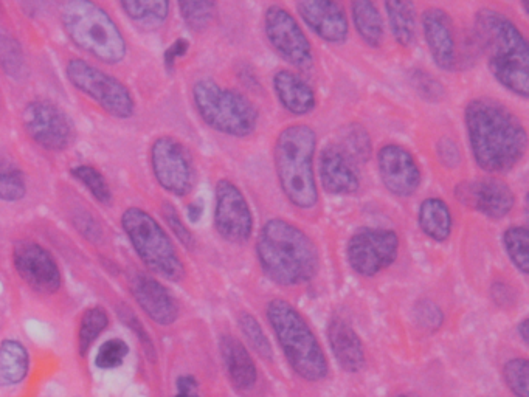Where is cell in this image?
<instances>
[{
  "label": "cell",
  "mask_w": 529,
  "mask_h": 397,
  "mask_svg": "<svg viewBox=\"0 0 529 397\" xmlns=\"http://www.w3.org/2000/svg\"><path fill=\"white\" fill-rule=\"evenodd\" d=\"M503 380L516 397H529V362L525 357L509 359L503 365Z\"/></svg>",
  "instance_id": "obj_39"
},
{
  "label": "cell",
  "mask_w": 529,
  "mask_h": 397,
  "mask_svg": "<svg viewBox=\"0 0 529 397\" xmlns=\"http://www.w3.org/2000/svg\"><path fill=\"white\" fill-rule=\"evenodd\" d=\"M64 32L78 49L104 64H120L128 42L111 14L92 0H69L61 8Z\"/></svg>",
  "instance_id": "obj_6"
},
{
  "label": "cell",
  "mask_w": 529,
  "mask_h": 397,
  "mask_svg": "<svg viewBox=\"0 0 529 397\" xmlns=\"http://www.w3.org/2000/svg\"><path fill=\"white\" fill-rule=\"evenodd\" d=\"M401 239L391 228L362 227L346 242V261L357 277L374 278L396 263Z\"/></svg>",
  "instance_id": "obj_11"
},
{
  "label": "cell",
  "mask_w": 529,
  "mask_h": 397,
  "mask_svg": "<svg viewBox=\"0 0 529 397\" xmlns=\"http://www.w3.org/2000/svg\"><path fill=\"white\" fill-rule=\"evenodd\" d=\"M204 204L201 201H194L191 204H188L187 207V218L191 224H198L201 221L202 216H204Z\"/></svg>",
  "instance_id": "obj_50"
},
{
  "label": "cell",
  "mask_w": 529,
  "mask_h": 397,
  "mask_svg": "<svg viewBox=\"0 0 529 397\" xmlns=\"http://www.w3.org/2000/svg\"><path fill=\"white\" fill-rule=\"evenodd\" d=\"M190 50V42L187 39H176L173 44L163 53V66L168 70V73L176 69L177 59L184 58Z\"/></svg>",
  "instance_id": "obj_46"
},
{
  "label": "cell",
  "mask_w": 529,
  "mask_h": 397,
  "mask_svg": "<svg viewBox=\"0 0 529 397\" xmlns=\"http://www.w3.org/2000/svg\"><path fill=\"white\" fill-rule=\"evenodd\" d=\"M350 16L360 41L370 49H381L385 39V21L377 4L371 0L351 2Z\"/></svg>",
  "instance_id": "obj_26"
},
{
  "label": "cell",
  "mask_w": 529,
  "mask_h": 397,
  "mask_svg": "<svg viewBox=\"0 0 529 397\" xmlns=\"http://www.w3.org/2000/svg\"><path fill=\"white\" fill-rule=\"evenodd\" d=\"M70 174H72L73 179L78 180L94 196L95 201L103 205H111L112 201H114V194H112L108 180L95 166H73Z\"/></svg>",
  "instance_id": "obj_37"
},
{
  "label": "cell",
  "mask_w": 529,
  "mask_h": 397,
  "mask_svg": "<svg viewBox=\"0 0 529 397\" xmlns=\"http://www.w3.org/2000/svg\"><path fill=\"white\" fill-rule=\"evenodd\" d=\"M176 387L177 393H198L199 382L191 374H184V376L177 377Z\"/></svg>",
  "instance_id": "obj_49"
},
{
  "label": "cell",
  "mask_w": 529,
  "mask_h": 397,
  "mask_svg": "<svg viewBox=\"0 0 529 397\" xmlns=\"http://www.w3.org/2000/svg\"><path fill=\"white\" fill-rule=\"evenodd\" d=\"M0 70L14 81L25 80L28 76L27 58L21 42L4 28H0Z\"/></svg>",
  "instance_id": "obj_31"
},
{
  "label": "cell",
  "mask_w": 529,
  "mask_h": 397,
  "mask_svg": "<svg viewBox=\"0 0 529 397\" xmlns=\"http://www.w3.org/2000/svg\"><path fill=\"white\" fill-rule=\"evenodd\" d=\"M194 109L208 128L232 139H247L260 125V111L247 95L201 78L191 87Z\"/></svg>",
  "instance_id": "obj_7"
},
{
  "label": "cell",
  "mask_w": 529,
  "mask_h": 397,
  "mask_svg": "<svg viewBox=\"0 0 529 397\" xmlns=\"http://www.w3.org/2000/svg\"><path fill=\"white\" fill-rule=\"evenodd\" d=\"M177 8L180 18L191 32L201 33L207 30L215 19L218 5L211 0H187V2H179Z\"/></svg>",
  "instance_id": "obj_36"
},
{
  "label": "cell",
  "mask_w": 529,
  "mask_h": 397,
  "mask_svg": "<svg viewBox=\"0 0 529 397\" xmlns=\"http://www.w3.org/2000/svg\"><path fill=\"white\" fill-rule=\"evenodd\" d=\"M255 255L261 272L281 287L303 286L319 275V247L303 228L287 219L264 222Z\"/></svg>",
  "instance_id": "obj_3"
},
{
  "label": "cell",
  "mask_w": 529,
  "mask_h": 397,
  "mask_svg": "<svg viewBox=\"0 0 529 397\" xmlns=\"http://www.w3.org/2000/svg\"><path fill=\"white\" fill-rule=\"evenodd\" d=\"M266 318L292 371L306 382H322L328 377L325 351L306 318L283 298L266 306Z\"/></svg>",
  "instance_id": "obj_5"
},
{
  "label": "cell",
  "mask_w": 529,
  "mask_h": 397,
  "mask_svg": "<svg viewBox=\"0 0 529 397\" xmlns=\"http://www.w3.org/2000/svg\"><path fill=\"white\" fill-rule=\"evenodd\" d=\"M317 145V132L306 123L286 126L275 139L274 168L278 187L286 201L297 210H314L320 202L315 173Z\"/></svg>",
  "instance_id": "obj_4"
},
{
  "label": "cell",
  "mask_w": 529,
  "mask_h": 397,
  "mask_svg": "<svg viewBox=\"0 0 529 397\" xmlns=\"http://www.w3.org/2000/svg\"><path fill=\"white\" fill-rule=\"evenodd\" d=\"M174 397H199L198 393H177Z\"/></svg>",
  "instance_id": "obj_52"
},
{
  "label": "cell",
  "mask_w": 529,
  "mask_h": 397,
  "mask_svg": "<svg viewBox=\"0 0 529 397\" xmlns=\"http://www.w3.org/2000/svg\"><path fill=\"white\" fill-rule=\"evenodd\" d=\"M472 36L492 78L509 94L528 100L529 45L519 25L503 11L483 7L475 13Z\"/></svg>",
  "instance_id": "obj_2"
},
{
  "label": "cell",
  "mask_w": 529,
  "mask_h": 397,
  "mask_svg": "<svg viewBox=\"0 0 529 397\" xmlns=\"http://www.w3.org/2000/svg\"><path fill=\"white\" fill-rule=\"evenodd\" d=\"M120 8L135 27L154 32L170 16L171 4L168 0H123Z\"/></svg>",
  "instance_id": "obj_29"
},
{
  "label": "cell",
  "mask_w": 529,
  "mask_h": 397,
  "mask_svg": "<svg viewBox=\"0 0 529 397\" xmlns=\"http://www.w3.org/2000/svg\"><path fill=\"white\" fill-rule=\"evenodd\" d=\"M517 334H519L520 340H522L523 345H528L529 342V322L528 318H523L522 322L517 325L516 328Z\"/></svg>",
  "instance_id": "obj_51"
},
{
  "label": "cell",
  "mask_w": 529,
  "mask_h": 397,
  "mask_svg": "<svg viewBox=\"0 0 529 397\" xmlns=\"http://www.w3.org/2000/svg\"><path fill=\"white\" fill-rule=\"evenodd\" d=\"M73 225L90 242H98L103 238V228L100 227L97 219L87 213L86 210L81 211V213H75Z\"/></svg>",
  "instance_id": "obj_45"
},
{
  "label": "cell",
  "mask_w": 529,
  "mask_h": 397,
  "mask_svg": "<svg viewBox=\"0 0 529 397\" xmlns=\"http://www.w3.org/2000/svg\"><path fill=\"white\" fill-rule=\"evenodd\" d=\"M122 228L135 255L149 272L170 283H180L187 275L173 239L153 215L139 207L123 211Z\"/></svg>",
  "instance_id": "obj_8"
},
{
  "label": "cell",
  "mask_w": 529,
  "mask_h": 397,
  "mask_svg": "<svg viewBox=\"0 0 529 397\" xmlns=\"http://www.w3.org/2000/svg\"><path fill=\"white\" fill-rule=\"evenodd\" d=\"M27 196V182L24 173L13 160L0 154V201L19 202Z\"/></svg>",
  "instance_id": "obj_34"
},
{
  "label": "cell",
  "mask_w": 529,
  "mask_h": 397,
  "mask_svg": "<svg viewBox=\"0 0 529 397\" xmlns=\"http://www.w3.org/2000/svg\"><path fill=\"white\" fill-rule=\"evenodd\" d=\"M28 137L49 152L67 151L77 140L72 118L49 100H33L22 111Z\"/></svg>",
  "instance_id": "obj_13"
},
{
  "label": "cell",
  "mask_w": 529,
  "mask_h": 397,
  "mask_svg": "<svg viewBox=\"0 0 529 397\" xmlns=\"http://www.w3.org/2000/svg\"><path fill=\"white\" fill-rule=\"evenodd\" d=\"M117 315L118 318H120V322H122L123 325L128 326V328L134 332L135 337H137L140 345H142L143 351H145L146 357H148L149 360L156 362V345H154L153 339H151V335L148 334L143 323L140 322V318L137 317V315L134 314V311H132L129 306H126V304H120V306H118Z\"/></svg>",
  "instance_id": "obj_42"
},
{
  "label": "cell",
  "mask_w": 529,
  "mask_h": 397,
  "mask_svg": "<svg viewBox=\"0 0 529 397\" xmlns=\"http://www.w3.org/2000/svg\"><path fill=\"white\" fill-rule=\"evenodd\" d=\"M213 225L222 241L243 246L255 230L252 207L243 190L230 179H221L215 187Z\"/></svg>",
  "instance_id": "obj_14"
},
{
  "label": "cell",
  "mask_w": 529,
  "mask_h": 397,
  "mask_svg": "<svg viewBox=\"0 0 529 397\" xmlns=\"http://www.w3.org/2000/svg\"><path fill=\"white\" fill-rule=\"evenodd\" d=\"M336 145L356 166L370 162L373 156V140H371L370 132L360 123H348L343 126Z\"/></svg>",
  "instance_id": "obj_30"
},
{
  "label": "cell",
  "mask_w": 529,
  "mask_h": 397,
  "mask_svg": "<svg viewBox=\"0 0 529 397\" xmlns=\"http://www.w3.org/2000/svg\"><path fill=\"white\" fill-rule=\"evenodd\" d=\"M272 90L281 108L294 117H306L317 108L314 87L292 69H280L274 73Z\"/></svg>",
  "instance_id": "obj_23"
},
{
  "label": "cell",
  "mask_w": 529,
  "mask_h": 397,
  "mask_svg": "<svg viewBox=\"0 0 529 397\" xmlns=\"http://www.w3.org/2000/svg\"><path fill=\"white\" fill-rule=\"evenodd\" d=\"M529 232L526 225H509L502 233V246L508 255L512 266L523 277L528 275L529 255H528Z\"/></svg>",
  "instance_id": "obj_33"
},
{
  "label": "cell",
  "mask_w": 529,
  "mask_h": 397,
  "mask_svg": "<svg viewBox=\"0 0 529 397\" xmlns=\"http://www.w3.org/2000/svg\"><path fill=\"white\" fill-rule=\"evenodd\" d=\"M149 163L160 187L174 197L190 196L196 165L190 149L171 135H160L149 148Z\"/></svg>",
  "instance_id": "obj_12"
},
{
  "label": "cell",
  "mask_w": 529,
  "mask_h": 397,
  "mask_svg": "<svg viewBox=\"0 0 529 397\" xmlns=\"http://www.w3.org/2000/svg\"><path fill=\"white\" fill-rule=\"evenodd\" d=\"M263 28L267 42L284 63L301 72L314 67V47L294 13L283 5H269L264 11Z\"/></svg>",
  "instance_id": "obj_10"
},
{
  "label": "cell",
  "mask_w": 529,
  "mask_h": 397,
  "mask_svg": "<svg viewBox=\"0 0 529 397\" xmlns=\"http://www.w3.org/2000/svg\"><path fill=\"white\" fill-rule=\"evenodd\" d=\"M236 76H238V80L241 81V84L247 90H252V92H261L263 90V84L258 78V73L255 72V69L249 63L239 64L236 67Z\"/></svg>",
  "instance_id": "obj_48"
},
{
  "label": "cell",
  "mask_w": 529,
  "mask_h": 397,
  "mask_svg": "<svg viewBox=\"0 0 529 397\" xmlns=\"http://www.w3.org/2000/svg\"><path fill=\"white\" fill-rule=\"evenodd\" d=\"M491 298L497 306L506 309L516 303V292L508 283L495 281L491 284Z\"/></svg>",
  "instance_id": "obj_47"
},
{
  "label": "cell",
  "mask_w": 529,
  "mask_h": 397,
  "mask_svg": "<svg viewBox=\"0 0 529 397\" xmlns=\"http://www.w3.org/2000/svg\"><path fill=\"white\" fill-rule=\"evenodd\" d=\"M238 328L241 334L244 335V339L249 343L250 348L261 359L266 360V362H272L274 360L272 343H270L269 337H267L266 331H264L261 323L256 320L255 315L247 311L241 312L238 315Z\"/></svg>",
  "instance_id": "obj_35"
},
{
  "label": "cell",
  "mask_w": 529,
  "mask_h": 397,
  "mask_svg": "<svg viewBox=\"0 0 529 397\" xmlns=\"http://www.w3.org/2000/svg\"><path fill=\"white\" fill-rule=\"evenodd\" d=\"M377 174L391 196L408 199L421 187L422 173L418 160L405 146L387 143L376 154Z\"/></svg>",
  "instance_id": "obj_17"
},
{
  "label": "cell",
  "mask_w": 529,
  "mask_h": 397,
  "mask_svg": "<svg viewBox=\"0 0 529 397\" xmlns=\"http://www.w3.org/2000/svg\"><path fill=\"white\" fill-rule=\"evenodd\" d=\"M436 160L446 170H458L463 165V151L457 140L452 137H441L435 145Z\"/></svg>",
  "instance_id": "obj_44"
},
{
  "label": "cell",
  "mask_w": 529,
  "mask_h": 397,
  "mask_svg": "<svg viewBox=\"0 0 529 397\" xmlns=\"http://www.w3.org/2000/svg\"><path fill=\"white\" fill-rule=\"evenodd\" d=\"M326 337L332 356L345 373L357 374L364 370L367 365L364 342L345 317H331L326 328Z\"/></svg>",
  "instance_id": "obj_22"
},
{
  "label": "cell",
  "mask_w": 529,
  "mask_h": 397,
  "mask_svg": "<svg viewBox=\"0 0 529 397\" xmlns=\"http://www.w3.org/2000/svg\"><path fill=\"white\" fill-rule=\"evenodd\" d=\"M129 356V345L123 339H109L101 343L95 356L98 370H115L125 363Z\"/></svg>",
  "instance_id": "obj_40"
},
{
  "label": "cell",
  "mask_w": 529,
  "mask_h": 397,
  "mask_svg": "<svg viewBox=\"0 0 529 397\" xmlns=\"http://www.w3.org/2000/svg\"><path fill=\"white\" fill-rule=\"evenodd\" d=\"M407 81L413 92L426 103H441L446 98L444 84L427 70L413 67L407 72Z\"/></svg>",
  "instance_id": "obj_38"
},
{
  "label": "cell",
  "mask_w": 529,
  "mask_h": 397,
  "mask_svg": "<svg viewBox=\"0 0 529 397\" xmlns=\"http://www.w3.org/2000/svg\"><path fill=\"white\" fill-rule=\"evenodd\" d=\"M419 230H421L430 241H449L453 232V215L449 204L438 196L426 197L419 204L418 215H416Z\"/></svg>",
  "instance_id": "obj_25"
},
{
  "label": "cell",
  "mask_w": 529,
  "mask_h": 397,
  "mask_svg": "<svg viewBox=\"0 0 529 397\" xmlns=\"http://www.w3.org/2000/svg\"><path fill=\"white\" fill-rule=\"evenodd\" d=\"M67 80L81 94L98 104L106 114L128 120L135 114V101L128 87L111 73L98 69L84 59H70L66 66Z\"/></svg>",
  "instance_id": "obj_9"
},
{
  "label": "cell",
  "mask_w": 529,
  "mask_h": 397,
  "mask_svg": "<svg viewBox=\"0 0 529 397\" xmlns=\"http://www.w3.org/2000/svg\"><path fill=\"white\" fill-rule=\"evenodd\" d=\"M453 196L463 207L492 221H502L511 215L517 201L508 183L494 176L463 180L453 188Z\"/></svg>",
  "instance_id": "obj_15"
},
{
  "label": "cell",
  "mask_w": 529,
  "mask_h": 397,
  "mask_svg": "<svg viewBox=\"0 0 529 397\" xmlns=\"http://www.w3.org/2000/svg\"><path fill=\"white\" fill-rule=\"evenodd\" d=\"M319 180L323 190L332 196H351L360 190L357 166L343 154L336 143H329L320 151Z\"/></svg>",
  "instance_id": "obj_21"
},
{
  "label": "cell",
  "mask_w": 529,
  "mask_h": 397,
  "mask_svg": "<svg viewBox=\"0 0 529 397\" xmlns=\"http://www.w3.org/2000/svg\"><path fill=\"white\" fill-rule=\"evenodd\" d=\"M11 259L21 280L36 294L53 295L63 286L55 256L38 242L30 239L14 242Z\"/></svg>",
  "instance_id": "obj_16"
},
{
  "label": "cell",
  "mask_w": 529,
  "mask_h": 397,
  "mask_svg": "<svg viewBox=\"0 0 529 397\" xmlns=\"http://www.w3.org/2000/svg\"><path fill=\"white\" fill-rule=\"evenodd\" d=\"M421 30L435 66L443 72H457L460 69V42L452 16L444 8H426L421 14Z\"/></svg>",
  "instance_id": "obj_18"
},
{
  "label": "cell",
  "mask_w": 529,
  "mask_h": 397,
  "mask_svg": "<svg viewBox=\"0 0 529 397\" xmlns=\"http://www.w3.org/2000/svg\"><path fill=\"white\" fill-rule=\"evenodd\" d=\"M219 353L230 384L239 391L252 390L258 380V370L246 345L235 335L222 334L219 337Z\"/></svg>",
  "instance_id": "obj_24"
},
{
  "label": "cell",
  "mask_w": 529,
  "mask_h": 397,
  "mask_svg": "<svg viewBox=\"0 0 529 397\" xmlns=\"http://www.w3.org/2000/svg\"><path fill=\"white\" fill-rule=\"evenodd\" d=\"M464 131L477 168L489 176L516 170L528 152V131L508 104L475 97L464 104Z\"/></svg>",
  "instance_id": "obj_1"
},
{
  "label": "cell",
  "mask_w": 529,
  "mask_h": 397,
  "mask_svg": "<svg viewBox=\"0 0 529 397\" xmlns=\"http://www.w3.org/2000/svg\"><path fill=\"white\" fill-rule=\"evenodd\" d=\"M396 397H410V396H405V394H401V396H396Z\"/></svg>",
  "instance_id": "obj_53"
},
{
  "label": "cell",
  "mask_w": 529,
  "mask_h": 397,
  "mask_svg": "<svg viewBox=\"0 0 529 397\" xmlns=\"http://www.w3.org/2000/svg\"><path fill=\"white\" fill-rule=\"evenodd\" d=\"M109 326V315L106 309L94 306L84 311L78 326V353L81 357L89 354L90 348L100 339Z\"/></svg>",
  "instance_id": "obj_32"
},
{
  "label": "cell",
  "mask_w": 529,
  "mask_h": 397,
  "mask_svg": "<svg viewBox=\"0 0 529 397\" xmlns=\"http://www.w3.org/2000/svg\"><path fill=\"white\" fill-rule=\"evenodd\" d=\"M132 297L149 320L159 326H171L179 318L180 308L176 297L149 273H134L129 283Z\"/></svg>",
  "instance_id": "obj_20"
},
{
  "label": "cell",
  "mask_w": 529,
  "mask_h": 397,
  "mask_svg": "<svg viewBox=\"0 0 529 397\" xmlns=\"http://www.w3.org/2000/svg\"><path fill=\"white\" fill-rule=\"evenodd\" d=\"M160 210H162L163 221H165L166 227L170 228V232L173 233L174 238H176L185 249H196V238H194L190 227L185 224V221L182 219V216H180L177 208L174 207L171 202H163Z\"/></svg>",
  "instance_id": "obj_41"
},
{
  "label": "cell",
  "mask_w": 529,
  "mask_h": 397,
  "mask_svg": "<svg viewBox=\"0 0 529 397\" xmlns=\"http://www.w3.org/2000/svg\"><path fill=\"white\" fill-rule=\"evenodd\" d=\"M385 18L396 44L402 49L412 47L418 35V13L413 2H385Z\"/></svg>",
  "instance_id": "obj_28"
},
{
  "label": "cell",
  "mask_w": 529,
  "mask_h": 397,
  "mask_svg": "<svg viewBox=\"0 0 529 397\" xmlns=\"http://www.w3.org/2000/svg\"><path fill=\"white\" fill-rule=\"evenodd\" d=\"M295 10L303 25L323 42L339 45L350 36V19L336 0H301Z\"/></svg>",
  "instance_id": "obj_19"
},
{
  "label": "cell",
  "mask_w": 529,
  "mask_h": 397,
  "mask_svg": "<svg viewBox=\"0 0 529 397\" xmlns=\"http://www.w3.org/2000/svg\"><path fill=\"white\" fill-rule=\"evenodd\" d=\"M30 353L19 340L5 339L0 342V388L16 387L30 373Z\"/></svg>",
  "instance_id": "obj_27"
},
{
  "label": "cell",
  "mask_w": 529,
  "mask_h": 397,
  "mask_svg": "<svg viewBox=\"0 0 529 397\" xmlns=\"http://www.w3.org/2000/svg\"><path fill=\"white\" fill-rule=\"evenodd\" d=\"M413 320L419 328L435 332L444 325V312L432 300H419L413 308Z\"/></svg>",
  "instance_id": "obj_43"
}]
</instances>
